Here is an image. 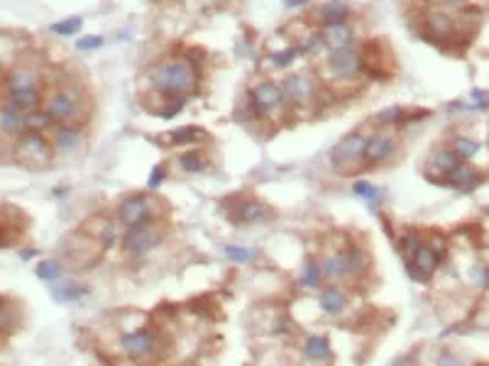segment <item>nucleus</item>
<instances>
[{
    "label": "nucleus",
    "instance_id": "a211bd4d",
    "mask_svg": "<svg viewBox=\"0 0 489 366\" xmlns=\"http://www.w3.org/2000/svg\"><path fill=\"white\" fill-rule=\"evenodd\" d=\"M49 291L59 303H73V300H81L83 295H88V286L78 283L73 279L54 281V283H49Z\"/></svg>",
    "mask_w": 489,
    "mask_h": 366
},
{
    "label": "nucleus",
    "instance_id": "79ce46f5",
    "mask_svg": "<svg viewBox=\"0 0 489 366\" xmlns=\"http://www.w3.org/2000/svg\"><path fill=\"white\" fill-rule=\"evenodd\" d=\"M438 366H462V362H460V359L448 357V354H445V357H440V359H438Z\"/></svg>",
    "mask_w": 489,
    "mask_h": 366
},
{
    "label": "nucleus",
    "instance_id": "ea45409f",
    "mask_svg": "<svg viewBox=\"0 0 489 366\" xmlns=\"http://www.w3.org/2000/svg\"><path fill=\"white\" fill-rule=\"evenodd\" d=\"M164 178H167V169H164V166H154L152 173H150V181H147L150 190H157L159 185H162Z\"/></svg>",
    "mask_w": 489,
    "mask_h": 366
},
{
    "label": "nucleus",
    "instance_id": "f257e3e1",
    "mask_svg": "<svg viewBox=\"0 0 489 366\" xmlns=\"http://www.w3.org/2000/svg\"><path fill=\"white\" fill-rule=\"evenodd\" d=\"M199 68L189 59H169L152 68L150 81L157 93L167 98H186L199 88Z\"/></svg>",
    "mask_w": 489,
    "mask_h": 366
},
{
    "label": "nucleus",
    "instance_id": "c03bdc74",
    "mask_svg": "<svg viewBox=\"0 0 489 366\" xmlns=\"http://www.w3.org/2000/svg\"><path fill=\"white\" fill-rule=\"evenodd\" d=\"M487 286H489V269H487Z\"/></svg>",
    "mask_w": 489,
    "mask_h": 366
},
{
    "label": "nucleus",
    "instance_id": "7c9ffc66",
    "mask_svg": "<svg viewBox=\"0 0 489 366\" xmlns=\"http://www.w3.org/2000/svg\"><path fill=\"white\" fill-rule=\"evenodd\" d=\"M223 252H225V257L235 264H252L254 259H257V249H252V247H235V244H228Z\"/></svg>",
    "mask_w": 489,
    "mask_h": 366
},
{
    "label": "nucleus",
    "instance_id": "9b49d317",
    "mask_svg": "<svg viewBox=\"0 0 489 366\" xmlns=\"http://www.w3.org/2000/svg\"><path fill=\"white\" fill-rule=\"evenodd\" d=\"M363 68H365L363 51L355 44L328 54V71H331L338 81H353V78H358L360 73H363Z\"/></svg>",
    "mask_w": 489,
    "mask_h": 366
},
{
    "label": "nucleus",
    "instance_id": "473e14b6",
    "mask_svg": "<svg viewBox=\"0 0 489 366\" xmlns=\"http://www.w3.org/2000/svg\"><path fill=\"white\" fill-rule=\"evenodd\" d=\"M453 152L458 154L460 161H462V159H472V157H475V154L480 152V145H477L475 140H470V137H455Z\"/></svg>",
    "mask_w": 489,
    "mask_h": 366
},
{
    "label": "nucleus",
    "instance_id": "4be33fe9",
    "mask_svg": "<svg viewBox=\"0 0 489 366\" xmlns=\"http://www.w3.org/2000/svg\"><path fill=\"white\" fill-rule=\"evenodd\" d=\"M350 8L343 0H328L326 5H321V23L323 25H340L348 23Z\"/></svg>",
    "mask_w": 489,
    "mask_h": 366
},
{
    "label": "nucleus",
    "instance_id": "f704fd0d",
    "mask_svg": "<svg viewBox=\"0 0 489 366\" xmlns=\"http://www.w3.org/2000/svg\"><path fill=\"white\" fill-rule=\"evenodd\" d=\"M81 25H83L81 18H69V20H61V23H54L49 30L59 37H69V35H76V32L81 30Z\"/></svg>",
    "mask_w": 489,
    "mask_h": 366
},
{
    "label": "nucleus",
    "instance_id": "6e6552de",
    "mask_svg": "<svg viewBox=\"0 0 489 366\" xmlns=\"http://www.w3.org/2000/svg\"><path fill=\"white\" fill-rule=\"evenodd\" d=\"M286 100L284 93H281L279 83L272 81H259L252 86L249 91V110H252L257 118H269V115L284 110Z\"/></svg>",
    "mask_w": 489,
    "mask_h": 366
},
{
    "label": "nucleus",
    "instance_id": "20e7f679",
    "mask_svg": "<svg viewBox=\"0 0 489 366\" xmlns=\"http://www.w3.org/2000/svg\"><path fill=\"white\" fill-rule=\"evenodd\" d=\"M162 240H164V232L159 227V220H152V222H145V225L127 227L120 242L127 257H145L152 249H157Z\"/></svg>",
    "mask_w": 489,
    "mask_h": 366
},
{
    "label": "nucleus",
    "instance_id": "a18cd8bd",
    "mask_svg": "<svg viewBox=\"0 0 489 366\" xmlns=\"http://www.w3.org/2000/svg\"><path fill=\"white\" fill-rule=\"evenodd\" d=\"M0 100H3V88H0Z\"/></svg>",
    "mask_w": 489,
    "mask_h": 366
},
{
    "label": "nucleus",
    "instance_id": "cd10ccee",
    "mask_svg": "<svg viewBox=\"0 0 489 366\" xmlns=\"http://www.w3.org/2000/svg\"><path fill=\"white\" fill-rule=\"evenodd\" d=\"M179 166L186 173H204L208 169V161L199 150H186L182 157H179Z\"/></svg>",
    "mask_w": 489,
    "mask_h": 366
},
{
    "label": "nucleus",
    "instance_id": "aec40b11",
    "mask_svg": "<svg viewBox=\"0 0 489 366\" xmlns=\"http://www.w3.org/2000/svg\"><path fill=\"white\" fill-rule=\"evenodd\" d=\"M321 269H323V276H326V279H333V281H345V279H350L348 252L343 249V252L328 254V257L321 262Z\"/></svg>",
    "mask_w": 489,
    "mask_h": 366
},
{
    "label": "nucleus",
    "instance_id": "c9c22d12",
    "mask_svg": "<svg viewBox=\"0 0 489 366\" xmlns=\"http://www.w3.org/2000/svg\"><path fill=\"white\" fill-rule=\"evenodd\" d=\"M399 242H401L399 247H401V252L406 254V257H411V254L416 252V249L423 244V242H421V235H418V232H408V235H403Z\"/></svg>",
    "mask_w": 489,
    "mask_h": 366
},
{
    "label": "nucleus",
    "instance_id": "2f4dec72",
    "mask_svg": "<svg viewBox=\"0 0 489 366\" xmlns=\"http://www.w3.org/2000/svg\"><path fill=\"white\" fill-rule=\"evenodd\" d=\"M201 130H196V127H179V130H174L172 135H169V142H172V147H182V145H194L196 140H201Z\"/></svg>",
    "mask_w": 489,
    "mask_h": 366
},
{
    "label": "nucleus",
    "instance_id": "49530a36",
    "mask_svg": "<svg viewBox=\"0 0 489 366\" xmlns=\"http://www.w3.org/2000/svg\"><path fill=\"white\" fill-rule=\"evenodd\" d=\"M487 145H489V140H487Z\"/></svg>",
    "mask_w": 489,
    "mask_h": 366
},
{
    "label": "nucleus",
    "instance_id": "ddd939ff",
    "mask_svg": "<svg viewBox=\"0 0 489 366\" xmlns=\"http://www.w3.org/2000/svg\"><path fill=\"white\" fill-rule=\"evenodd\" d=\"M438 267H440L438 252H435L433 247H428V244H421V247H418L406 262L408 274H411L416 281H428L430 276L435 274V269H438Z\"/></svg>",
    "mask_w": 489,
    "mask_h": 366
},
{
    "label": "nucleus",
    "instance_id": "9d476101",
    "mask_svg": "<svg viewBox=\"0 0 489 366\" xmlns=\"http://www.w3.org/2000/svg\"><path fill=\"white\" fill-rule=\"evenodd\" d=\"M120 347L127 357L137 359V362H145V359L157 357L159 335L152 327H140V330H132V332H127V335H122Z\"/></svg>",
    "mask_w": 489,
    "mask_h": 366
},
{
    "label": "nucleus",
    "instance_id": "e433bc0d",
    "mask_svg": "<svg viewBox=\"0 0 489 366\" xmlns=\"http://www.w3.org/2000/svg\"><path fill=\"white\" fill-rule=\"evenodd\" d=\"M296 54H299V49H294V47H286L284 51H279V54L272 56V63L276 68H284V66H289V63L296 59Z\"/></svg>",
    "mask_w": 489,
    "mask_h": 366
},
{
    "label": "nucleus",
    "instance_id": "7ed1b4c3",
    "mask_svg": "<svg viewBox=\"0 0 489 366\" xmlns=\"http://www.w3.org/2000/svg\"><path fill=\"white\" fill-rule=\"evenodd\" d=\"M118 225L127 227H137V225H145V222H152L159 217V205L152 195L147 193H132L127 198L120 200L118 205Z\"/></svg>",
    "mask_w": 489,
    "mask_h": 366
},
{
    "label": "nucleus",
    "instance_id": "a19ab883",
    "mask_svg": "<svg viewBox=\"0 0 489 366\" xmlns=\"http://www.w3.org/2000/svg\"><path fill=\"white\" fill-rule=\"evenodd\" d=\"M470 281H472L475 286H487V269L472 267V269H470Z\"/></svg>",
    "mask_w": 489,
    "mask_h": 366
},
{
    "label": "nucleus",
    "instance_id": "423d86ee",
    "mask_svg": "<svg viewBox=\"0 0 489 366\" xmlns=\"http://www.w3.org/2000/svg\"><path fill=\"white\" fill-rule=\"evenodd\" d=\"M42 108L49 113V118L54 120L57 125H73V122H78V118H81V113H83V105H81V100H78V95L71 91H64V88H57V91H52L47 95Z\"/></svg>",
    "mask_w": 489,
    "mask_h": 366
},
{
    "label": "nucleus",
    "instance_id": "a878e982",
    "mask_svg": "<svg viewBox=\"0 0 489 366\" xmlns=\"http://www.w3.org/2000/svg\"><path fill=\"white\" fill-rule=\"evenodd\" d=\"M299 283L304 288H321L323 283V269H321V262L313 257H308L304 262V269H301V276H299Z\"/></svg>",
    "mask_w": 489,
    "mask_h": 366
},
{
    "label": "nucleus",
    "instance_id": "0eeeda50",
    "mask_svg": "<svg viewBox=\"0 0 489 366\" xmlns=\"http://www.w3.org/2000/svg\"><path fill=\"white\" fill-rule=\"evenodd\" d=\"M15 159L25 166H47L52 159V142L45 135L25 132L15 140Z\"/></svg>",
    "mask_w": 489,
    "mask_h": 366
},
{
    "label": "nucleus",
    "instance_id": "393cba45",
    "mask_svg": "<svg viewBox=\"0 0 489 366\" xmlns=\"http://www.w3.org/2000/svg\"><path fill=\"white\" fill-rule=\"evenodd\" d=\"M448 183L453 185V188H460V190H472L477 183H480V176H477V171L472 166L460 164V166L448 176Z\"/></svg>",
    "mask_w": 489,
    "mask_h": 366
},
{
    "label": "nucleus",
    "instance_id": "412c9836",
    "mask_svg": "<svg viewBox=\"0 0 489 366\" xmlns=\"http://www.w3.org/2000/svg\"><path fill=\"white\" fill-rule=\"evenodd\" d=\"M428 164H430V169H435V171H438L440 178H448L462 161H460V157L453 150H440V152H435L433 157H430Z\"/></svg>",
    "mask_w": 489,
    "mask_h": 366
},
{
    "label": "nucleus",
    "instance_id": "f8f14e48",
    "mask_svg": "<svg viewBox=\"0 0 489 366\" xmlns=\"http://www.w3.org/2000/svg\"><path fill=\"white\" fill-rule=\"evenodd\" d=\"M396 154V137L391 132H377L367 140L365 147V164L367 166H382Z\"/></svg>",
    "mask_w": 489,
    "mask_h": 366
},
{
    "label": "nucleus",
    "instance_id": "1a4fd4ad",
    "mask_svg": "<svg viewBox=\"0 0 489 366\" xmlns=\"http://www.w3.org/2000/svg\"><path fill=\"white\" fill-rule=\"evenodd\" d=\"M281 93H284L286 105L291 108H308L316 100L318 86L308 73H286L279 83Z\"/></svg>",
    "mask_w": 489,
    "mask_h": 366
},
{
    "label": "nucleus",
    "instance_id": "b1692460",
    "mask_svg": "<svg viewBox=\"0 0 489 366\" xmlns=\"http://www.w3.org/2000/svg\"><path fill=\"white\" fill-rule=\"evenodd\" d=\"M304 354L311 362H326L331 359V342L326 335H311L304 342Z\"/></svg>",
    "mask_w": 489,
    "mask_h": 366
},
{
    "label": "nucleus",
    "instance_id": "39448f33",
    "mask_svg": "<svg viewBox=\"0 0 489 366\" xmlns=\"http://www.w3.org/2000/svg\"><path fill=\"white\" fill-rule=\"evenodd\" d=\"M370 137L365 135L363 130H353L333 147L331 152V164L338 169V171H348V169H355L360 164H365V147Z\"/></svg>",
    "mask_w": 489,
    "mask_h": 366
},
{
    "label": "nucleus",
    "instance_id": "4468645a",
    "mask_svg": "<svg viewBox=\"0 0 489 366\" xmlns=\"http://www.w3.org/2000/svg\"><path fill=\"white\" fill-rule=\"evenodd\" d=\"M272 217L274 213L267 205L259 203V200H249V198L240 200V203L230 210V220L235 222V225H267Z\"/></svg>",
    "mask_w": 489,
    "mask_h": 366
},
{
    "label": "nucleus",
    "instance_id": "c85d7f7f",
    "mask_svg": "<svg viewBox=\"0 0 489 366\" xmlns=\"http://www.w3.org/2000/svg\"><path fill=\"white\" fill-rule=\"evenodd\" d=\"M35 274H37V279L45 281V283L49 286V283H54V281L61 279L64 269H61L59 262H52V259H47V262H40V264H37Z\"/></svg>",
    "mask_w": 489,
    "mask_h": 366
},
{
    "label": "nucleus",
    "instance_id": "58836bf2",
    "mask_svg": "<svg viewBox=\"0 0 489 366\" xmlns=\"http://www.w3.org/2000/svg\"><path fill=\"white\" fill-rule=\"evenodd\" d=\"M76 47H78L81 51H93V49H98V47H103V37H98V35L83 37V39L76 42Z\"/></svg>",
    "mask_w": 489,
    "mask_h": 366
},
{
    "label": "nucleus",
    "instance_id": "4c0bfd02",
    "mask_svg": "<svg viewBox=\"0 0 489 366\" xmlns=\"http://www.w3.org/2000/svg\"><path fill=\"white\" fill-rule=\"evenodd\" d=\"M377 120H379L382 125H399V122L403 120V110L389 108V110H384V113H377Z\"/></svg>",
    "mask_w": 489,
    "mask_h": 366
},
{
    "label": "nucleus",
    "instance_id": "5701e85b",
    "mask_svg": "<svg viewBox=\"0 0 489 366\" xmlns=\"http://www.w3.org/2000/svg\"><path fill=\"white\" fill-rule=\"evenodd\" d=\"M57 127V122L49 118L45 108L30 110L28 118H25V132H37V135H47Z\"/></svg>",
    "mask_w": 489,
    "mask_h": 366
},
{
    "label": "nucleus",
    "instance_id": "2eb2a0df",
    "mask_svg": "<svg viewBox=\"0 0 489 366\" xmlns=\"http://www.w3.org/2000/svg\"><path fill=\"white\" fill-rule=\"evenodd\" d=\"M318 39H321L323 49L331 54V51L345 49V47L355 44V32L348 23H340V25H323L318 30Z\"/></svg>",
    "mask_w": 489,
    "mask_h": 366
},
{
    "label": "nucleus",
    "instance_id": "bb28decb",
    "mask_svg": "<svg viewBox=\"0 0 489 366\" xmlns=\"http://www.w3.org/2000/svg\"><path fill=\"white\" fill-rule=\"evenodd\" d=\"M345 252H348L350 279H358V276H363V274L370 272L372 259H370V254H367L365 249H360V247H350V249H345Z\"/></svg>",
    "mask_w": 489,
    "mask_h": 366
},
{
    "label": "nucleus",
    "instance_id": "dca6fc26",
    "mask_svg": "<svg viewBox=\"0 0 489 366\" xmlns=\"http://www.w3.org/2000/svg\"><path fill=\"white\" fill-rule=\"evenodd\" d=\"M25 118H28V113L23 108H18V105L13 103L0 105V132L5 137H15L18 140L20 135H25Z\"/></svg>",
    "mask_w": 489,
    "mask_h": 366
},
{
    "label": "nucleus",
    "instance_id": "c756f323",
    "mask_svg": "<svg viewBox=\"0 0 489 366\" xmlns=\"http://www.w3.org/2000/svg\"><path fill=\"white\" fill-rule=\"evenodd\" d=\"M428 28L430 32H435V35L440 37V39H445V37H450L453 35V20L448 18V15H443V13H430L428 15Z\"/></svg>",
    "mask_w": 489,
    "mask_h": 366
},
{
    "label": "nucleus",
    "instance_id": "f3484780",
    "mask_svg": "<svg viewBox=\"0 0 489 366\" xmlns=\"http://www.w3.org/2000/svg\"><path fill=\"white\" fill-rule=\"evenodd\" d=\"M81 137L83 130L78 127V122H73V125H57L52 130V150L66 154L81 145Z\"/></svg>",
    "mask_w": 489,
    "mask_h": 366
},
{
    "label": "nucleus",
    "instance_id": "6ab92c4d",
    "mask_svg": "<svg viewBox=\"0 0 489 366\" xmlns=\"http://www.w3.org/2000/svg\"><path fill=\"white\" fill-rule=\"evenodd\" d=\"M318 305L326 315H340L348 307V293L338 286H326L318 295Z\"/></svg>",
    "mask_w": 489,
    "mask_h": 366
},
{
    "label": "nucleus",
    "instance_id": "37998d69",
    "mask_svg": "<svg viewBox=\"0 0 489 366\" xmlns=\"http://www.w3.org/2000/svg\"><path fill=\"white\" fill-rule=\"evenodd\" d=\"M440 3H445V5H455V3H460V0H440Z\"/></svg>",
    "mask_w": 489,
    "mask_h": 366
},
{
    "label": "nucleus",
    "instance_id": "de8ad7c7",
    "mask_svg": "<svg viewBox=\"0 0 489 366\" xmlns=\"http://www.w3.org/2000/svg\"><path fill=\"white\" fill-rule=\"evenodd\" d=\"M0 305H3V303H0Z\"/></svg>",
    "mask_w": 489,
    "mask_h": 366
},
{
    "label": "nucleus",
    "instance_id": "f03ea898",
    "mask_svg": "<svg viewBox=\"0 0 489 366\" xmlns=\"http://www.w3.org/2000/svg\"><path fill=\"white\" fill-rule=\"evenodd\" d=\"M5 95H8V103L23 108L25 113L42 108V103H45L40 76L32 68L25 66L13 68V73L8 76V91H5Z\"/></svg>",
    "mask_w": 489,
    "mask_h": 366
},
{
    "label": "nucleus",
    "instance_id": "72a5a7b5",
    "mask_svg": "<svg viewBox=\"0 0 489 366\" xmlns=\"http://www.w3.org/2000/svg\"><path fill=\"white\" fill-rule=\"evenodd\" d=\"M353 190H355V195H360V198L367 200L370 205H377V200L382 198V190L377 188V185L367 183V181H358L353 185Z\"/></svg>",
    "mask_w": 489,
    "mask_h": 366
}]
</instances>
